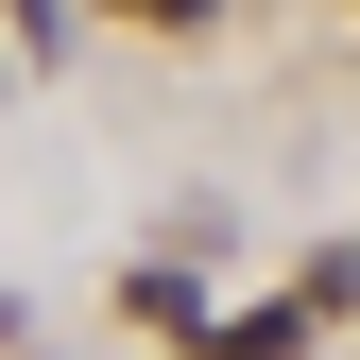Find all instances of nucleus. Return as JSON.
I'll list each match as a JSON object with an SVG mask.
<instances>
[{"mask_svg":"<svg viewBox=\"0 0 360 360\" xmlns=\"http://www.w3.org/2000/svg\"><path fill=\"white\" fill-rule=\"evenodd\" d=\"M309 326H326V309H309V292H292V309H257V326H206V360H292Z\"/></svg>","mask_w":360,"mask_h":360,"instance_id":"nucleus-1","label":"nucleus"},{"mask_svg":"<svg viewBox=\"0 0 360 360\" xmlns=\"http://www.w3.org/2000/svg\"><path fill=\"white\" fill-rule=\"evenodd\" d=\"M120 18H206V0H120Z\"/></svg>","mask_w":360,"mask_h":360,"instance_id":"nucleus-2","label":"nucleus"},{"mask_svg":"<svg viewBox=\"0 0 360 360\" xmlns=\"http://www.w3.org/2000/svg\"><path fill=\"white\" fill-rule=\"evenodd\" d=\"M52 18H69V0H18V34H52Z\"/></svg>","mask_w":360,"mask_h":360,"instance_id":"nucleus-3","label":"nucleus"}]
</instances>
